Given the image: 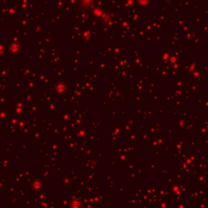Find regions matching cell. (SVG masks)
<instances>
[{"label": "cell", "instance_id": "6da1fadb", "mask_svg": "<svg viewBox=\"0 0 208 208\" xmlns=\"http://www.w3.org/2000/svg\"><path fill=\"white\" fill-rule=\"evenodd\" d=\"M72 208H80V203L78 200H72L71 202Z\"/></svg>", "mask_w": 208, "mask_h": 208}, {"label": "cell", "instance_id": "7a4b0ae2", "mask_svg": "<svg viewBox=\"0 0 208 208\" xmlns=\"http://www.w3.org/2000/svg\"><path fill=\"white\" fill-rule=\"evenodd\" d=\"M65 89H66L65 86L64 85H62V84L58 85L57 87H56V90H57L58 92H59V93H64L65 91Z\"/></svg>", "mask_w": 208, "mask_h": 208}, {"label": "cell", "instance_id": "3957f363", "mask_svg": "<svg viewBox=\"0 0 208 208\" xmlns=\"http://www.w3.org/2000/svg\"><path fill=\"white\" fill-rule=\"evenodd\" d=\"M11 48H12V51H14V52H17L18 50H19V49H20V47H19V45H18V44H12V47H11Z\"/></svg>", "mask_w": 208, "mask_h": 208}]
</instances>
